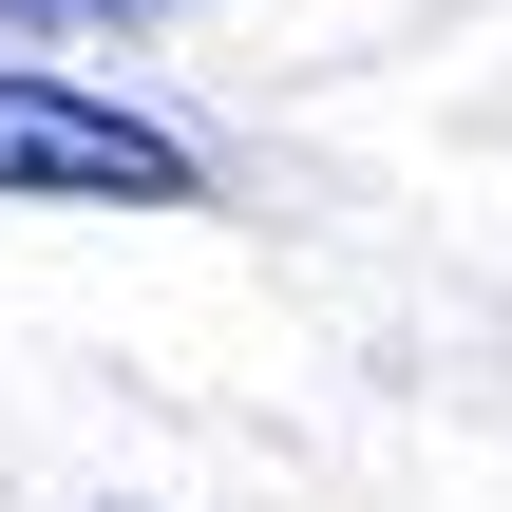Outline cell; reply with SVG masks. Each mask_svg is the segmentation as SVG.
Instances as JSON below:
<instances>
[{"mask_svg": "<svg viewBox=\"0 0 512 512\" xmlns=\"http://www.w3.org/2000/svg\"><path fill=\"white\" fill-rule=\"evenodd\" d=\"M0 209H209V152L57 57H0Z\"/></svg>", "mask_w": 512, "mask_h": 512, "instance_id": "1", "label": "cell"}, {"mask_svg": "<svg viewBox=\"0 0 512 512\" xmlns=\"http://www.w3.org/2000/svg\"><path fill=\"white\" fill-rule=\"evenodd\" d=\"M133 19H190V0H0V38H133Z\"/></svg>", "mask_w": 512, "mask_h": 512, "instance_id": "2", "label": "cell"}]
</instances>
